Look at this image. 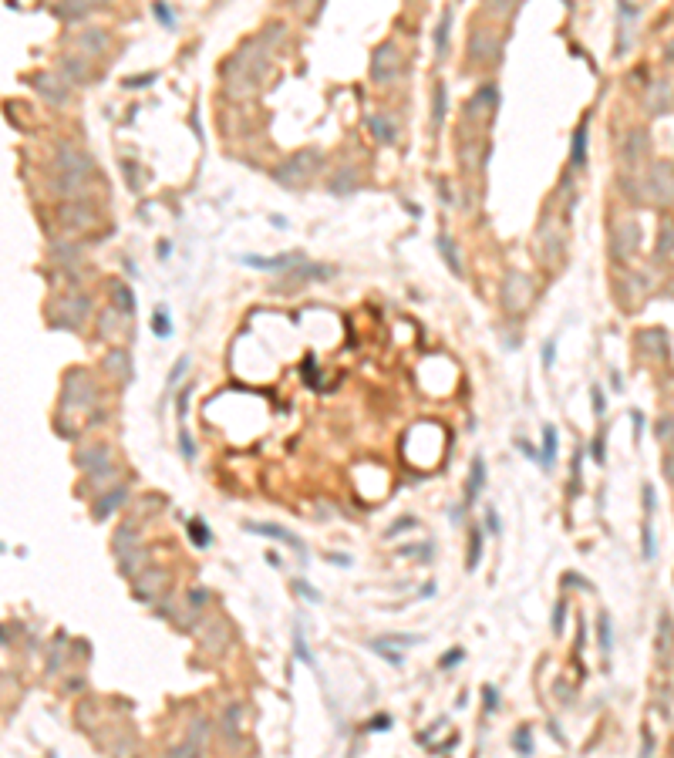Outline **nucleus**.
<instances>
[{
  "instance_id": "nucleus-32",
  "label": "nucleus",
  "mask_w": 674,
  "mask_h": 758,
  "mask_svg": "<svg viewBox=\"0 0 674 758\" xmlns=\"http://www.w3.org/2000/svg\"><path fill=\"white\" fill-rule=\"evenodd\" d=\"M236 718H239V705H233V708H230V711H226V721H223L226 728H223V732H226V738H233V741H239V728H236Z\"/></svg>"
},
{
  "instance_id": "nucleus-43",
  "label": "nucleus",
  "mask_w": 674,
  "mask_h": 758,
  "mask_svg": "<svg viewBox=\"0 0 674 758\" xmlns=\"http://www.w3.org/2000/svg\"><path fill=\"white\" fill-rule=\"evenodd\" d=\"M563 583H567V586H583V590H594V586H590L583 576H576V573H567V576H563Z\"/></svg>"
},
{
  "instance_id": "nucleus-25",
  "label": "nucleus",
  "mask_w": 674,
  "mask_h": 758,
  "mask_svg": "<svg viewBox=\"0 0 674 758\" xmlns=\"http://www.w3.org/2000/svg\"><path fill=\"white\" fill-rule=\"evenodd\" d=\"M596 634H600V647L610 651V647H614V624H610L607 613H600V627H596Z\"/></svg>"
},
{
  "instance_id": "nucleus-15",
  "label": "nucleus",
  "mask_w": 674,
  "mask_h": 758,
  "mask_svg": "<svg viewBox=\"0 0 674 758\" xmlns=\"http://www.w3.org/2000/svg\"><path fill=\"white\" fill-rule=\"evenodd\" d=\"M84 314H88V300L84 297H68L64 300V320L71 327H81L84 324Z\"/></svg>"
},
{
  "instance_id": "nucleus-6",
  "label": "nucleus",
  "mask_w": 674,
  "mask_h": 758,
  "mask_svg": "<svg viewBox=\"0 0 674 758\" xmlns=\"http://www.w3.org/2000/svg\"><path fill=\"white\" fill-rule=\"evenodd\" d=\"M246 533H257V536H273V539H280V543H286V546L293 549L300 560L307 556V549H304V543L293 536V533H286V529H280V526H273V523H246L243 526Z\"/></svg>"
},
{
  "instance_id": "nucleus-30",
  "label": "nucleus",
  "mask_w": 674,
  "mask_h": 758,
  "mask_svg": "<svg viewBox=\"0 0 674 758\" xmlns=\"http://www.w3.org/2000/svg\"><path fill=\"white\" fill-rule=\"evenodd\" d=\"M95 3H98V0H68L61 14H64V17H81V14H84V10H91Z\"/></svg>"
},
{
  "instance_id": "nucleus-48",
  "label": "nucleus",
  "mask_w": 674,
  "mask_h": 758,
  "mask_svg": "<svg viewBox=\"0 0 674 758\" xmlns=\"http://www.w3.org/2000/svg\"><path fill=\"white\" fill-rule=\"evenodd\" d=\"M486 529H489V533H499V519H495V509H486Z\"/></svg>"
},
{
  "instance_id": "nucleus-54",
  "label": "nucleus",
  "mask_w": 674,
  "mask_h": 758,
  "mask_svg": "<svg viewBox=\"0 0 674 758\" xmlns=\"http://www.w3.org/2000/svg\"><path fill=\"white\" fill-rule=\"evenodd\" d=\"M644 506H648V512L654 509V489L650 486H644Z\"/></svg>"
},
{
  "instance_id": "nucleus-55",
  "label": "nucleus",
  "mask_w": 674,
  "mask_h": 758,
  "mask_svg": "<svg viewBox=\"0 0 674 758\" xmlns=\"http://www.w3.org/2000/svg\"><path fill=\"white\" fill-rule=\"evenodd\" d=\"M664 57H668V61H674V41L668 44V48H664Z\"/></svg>"
},
{
  "instance_id": "nucleus-11",
  "label": "nucleus",
  "mask_w": 674,
  "mask_h": 758,
  "mask_svg": "<svg viewBox=\"0 0 674 758\" xmlns=\"http://www.w3.org/2000/svg\"><path fill=\"white\" fill-rule=\"evenodd\" d=\"M34 88H37V91H41V95H44V98L51 102V105H61V102H68V95H71V91H68L64 84L57 88V78H51V75H41V78H34Z\"/></svg>"
},
{
  "instance_id": "nucleus-45",
  "label": "nucleus",
  "mask_w": 674,
  "mask_h": 758,
  "mask_svg": "<svg viewBox=\"0 0 674 758\" xmlns=\"http://www.w3.org/2000/svg\"><path fill=\"white\" fill-rule=\"evenodd\" d=\"M516 445H519V448H522V452H526V459H533V462H540V452H536L533 445L526 442V438H516Z\"/></svg>"
},
{
  "instance_id": "nucleus-13",
  "label": "nucleus",
  "mask_w": 674,
  "mask_h": 758,
  "mask_svg": "<svg viewBox=\"0 0 674 758\" xmlns=\"http://www.w3.org/2000/svg\"><path fill=\"white\" fill-rule=\"evenodd\" d=\"M439 253H441V260L448 263V270H452L455 277H462V273H466V270H462V257H459V250H455L452 236H439Z\"/></svg>"
},
{
  "instance_id": "nucleus-39",
  "label": "nucleus",
  "mask_w": 674,
  "mask_h": 758,
  "mask_svg": "<svg viewBox=\"0 0 674 758\" xmlns=\"http://www.w3.org/2000/svg\"><path fill=\"white\" fill-rule=\"evenodd\" d=\"M388 725H391L388 714H378V718H371V721H367V728H371V732H385Z\"/></svg>"
},
{
  "instance_id": "nucleus-52",
  "label": "nucleus",
  "mask_w": 674,
  "mask_h": 758,
  "mask_svg": "<svg viewBox=\"0 0 674 758\" xmlns=\"http://www.w3.org/2000/svg\"><path fill=\"white\" fill-rule=\"evenodd\" d=\"M553 351H556L553 344H546V347H543V367H549V364H553V358H556Z\"/></svg>"
},
{
  "instance_id": "nucleus-12",
  "label": "nucleus",
  "mask_w": 674,
  "mask_h": 758,
  "mask_svg": "<svg viewBox=\"0 0 674 758\" xmlns=\"http://www.w3.org/2000/svg\"><path fill=\"white\" fill-rule=\"evenodd\" d=\"M122 502H125V486H118L115 492H108L104 499H98V502H95V509H91V516L102 523V519H108V516H111V512H115Z\"/></svg>"
},
{
  "instance_id": "nucleus-4",
  "label": "nucleus",
  "mask_w": 674,
  "mask_h": 758,
  "mask_svg": "<svg viewBox=\"0 0 674 758\" xmlns=\"http://www.w3.org/2000/svg\"><path fill=\"white\" fill-rule=\"evenodd\" d=\"M648 189H650V199H654L657 206H671L674 203V165L671 162H657V165L650 169Z\"/></svg>"
},
{
  "instance_id": "nucleus-44",
  "label": "nucleus",
  "mask_w": 674,
  "mask_h": 758,
  "mask_svg": "<svg viewBox=\"0 0 674 758\" xmlns=\"http://www.w3.org/2000/svg\"><path fill=\"white\" fill-rule=\"evenodd\" d=\"M189 603H192V607H199V603H209V590H199V586H196V590L189 593Z\"/></svg>"
},
{
  "instance_id": "nucleus-23",
  "label": "nucleus",
  "mask_w": 674,
  "mask_h": 758,
  "mask_svg": "<svg viewBox=\"0 0 674 758\" xmlns=\"http://www.w3.org/2000/svg\"><path fill=\"white\" fill-rule=\"evenodd\" d=\"M479 560H482V533H479V529H472V543H468L466 566H468V570H475V566H479Z\"/></svg>"
},
{
  "instance_id": "nucleus-24",
  "label": "nucleus",
  "mask_w": 674,
  "mask_h": 758,
  "mask_svg": "<svg viewBox=\"0 0 674 758\" xmlns=\"http://www.w3.org/2000/svg\"><path fill=\"white\" fill-rule=\"evenodd\" d=\"M115 539H118V543H115V549H118V553H129V549L135 546V526L125 523L118 533H115Z\"/></svg>"
},
{
  "instance_id": "nucleus-10",
  "label": "nucleus",
  "mask_w": 674,
  "mask_h": 758,
  "mask_svg": "<svg viewBox=\"0 0 674 758\" xmlns=\"http://www.w3.org/2000/svg\"><path fill=\"white\" fill-rule=\"evenodd\" d=\"M169 583V573H162V570H152V576L145 573L142 580H135V590H138V597L142 600H152V597H158V590Z\"/></svg>"
},
{
  "instance_id": "nucleus-7",
  "label": "nucleus",
  "mask_w": 674,
  "mask_h": 758,
  "mask_svg": "<svg viewBox=\"0 0 674 758\" xmlns=\"http://www.w3.org/2000/svg\"><path fill=\"white\" fill-rule=\"evenodd\" d=\"M671 654H674V624H671V613L661 610V617H657V657L671 660Z\"/></svg>"
},
{
  "instance_id": "nucleus-16",
  "label": "nucleus",
  "mask_w": 674,
  "mask_h": 758,
  "mask_svg": "<svg viewBox=\"0 0 674 758\" xmlns=\"http://www.w3.org/2000/svg\"><path fill=\"white\" fill-rule=\"evenodd\" d=\"M482 482H486V462H482V459H472V475H468V492H466L468 502H475V499H479V492H482Z\"/></svg>"
},
{
  "instance_id": "nucleus-41",
  "label": "nucleus",
  "mask_w": 674,
  "mask_h": 758,
  "mask_svg": "<svg viewBox=\"0 0 674 758\" xmlns=\"http://www.w3.org/2000/svg\"><path fill=\"white\" fill-rule=\"evenodd\" d=\"M489 7H493L495 14H509V10L516 7V0H489Z\"/></svg>"
},
{
  "instance_id": "nucleus-50",
  "label": "nucleus",
  "mask_w": 674,
  "mask_h": 758,
  "mask_svg": "<svg viewBox=\"0 0 674 758\" xmlns=\"http://www.w3.org/2000/svg\"><path fill=\"white\" fill-rule=\"evenodd\" d=\"M594 462H600V465L607 462V459H603V435H600V438L594 442Z\"/></svg>"
},
{
  "instance_id": "nucleus-46",
  "label": "nucleus",
  "mask_w": 674,
  "mask_h": 758,
  "mask_svg": "<svg viewBox=\"0 0 674 758\" xmlns=\"http://www.w3.org/2000/svg\"><path fill=\"white\" fill-rule=\"evenodd\" d=\"M297 657H300L304 664H311V667H313V657L307 654V647H304V637H300V634H297Z\"/></svg>"
},
{
  "instance_id": "nucleus-33",
  "label": "nucleus",
  "mask_w": 674,
  "mask_h": 758,
  "mask_svg": "<svg viewBox=\"0 0 674 758\" xmlns=\"http://www.w3.org/2000/svg\"><path fill=\"white\" fill-rule=\"evenodd\" d=\"M115 304L125 311V314H131L135 311V300H131V290L129 287H115Z\"/></svg>"
},
{
  "instance_id": "nucleus-40",
  "label": "nucleus",
  "mask_w": 674,
  "mask_h": 758,
  "mask_svg": "<svg viewBox=\"0 0 674 758\" xmlns=\"http://www.w3.org/2000/svg\"><path fill=\"white\" fill-rule=\"evenodd\" d=\"M179 445H182V455H185V459H192V455H196V448H192V438H189V432H179Z\"/></svg>"
},
{
  "instance_id": "nucleus-14",
  "label": "nucleus",
  "mask_w": 674,
  "mask_h": 758,
  "mask_svg": "<svg viewBox=\"0 0 674 758\" xmlns=\"http://www.w3.org/2000/svg\"><path fill=\"white\" fill-rule=\"evenodd\" d=\"M108 448L104 445H98V448H84V452H78V465L81 469H108Z\"/></svg>"
},
{
  "instance_id": "nucleus-19",
  "label": "nucleus",
  "mask_w": 674,
  "mask_h": 758,
  "mask_svg": "<svg viewBox=\"0 0 674 758\" xmlns=\"http://www.w3.org/2000/svg\"><path fill=\"white\" fill-rule=\"evenodd\" d=\"M570 162L576 165V169H583L587 165V122L576 129V135H573V152H570Z\"/></svg>"
},
{
  "instance_id": "nucleus-51",
  "label": "nucleus",
  "mask_w": 674,
  "mask_h": 758,
  "mask_svg": "<svg viewBox=\"0 0 674 758\" xmlns=\"http://www.w3.org/2000/svg\"><path fill=\"white\" fill-rule=\"evenodd\" d=\"M486 711H495V687H486Z\"/></svg>"
},
{
  "instance_id": "nucleus-8",
  "label": "nucleus",
  "mask_w": 674,
  "mask_h": 758,
  "mask_svg": "<svg viewBox=\"0 0 674 758\" xmlns=\"http://www.w3.org/2000/svg\"><path fill=\"white\" fill-rule=\"evenodd\" d=\"M199 640H203V647H206L209 654H219L226 644H230V630H226V624H223V620H212L209 634H206V630H199Z\"/></svg>"
},
{
  "instance_id": "nucleus-28",
  "label": "nucleus",
  "mask_w": 674,
  "mask_h": 758,
  "mask_svg": "<svg viewBox=\"0 0 674 758\" xmlns=\"http://www.w3.org/2000/svg\"><path fill=\"white\" fill-rule=\"evenodd\" d=\"M367 647H371V651H374V654H381V657H385L388 664H394V667H401V654H398V651H388V640H371Z\"/></svg>"
},
{
  "instance_id": "nucleus-18",
  "label": "nucleus",
  "mask_w": 674,
  "mask_h": 758,
  "mask_svg": "<svg viewBox=\"0 0 674 758\" xmlns=\"http://www.w3.org/2000/svg\"><path fill=\"white\" fill-rule=\"evenodd\" d=\"M648 152V131H630V138H627V145H623V158L630 162H637V158H644Z\"/></svg>"
},
{
  "instance_id": "nucleus-47",
  "label": "nucleus",
  "mask_w": 674,
  "mask_h": 758,
  "mask_svg": "<svg viewBox=\"0 0 674 758\" xmlns=\"http://www.w3.org/2000/svg\"><path fill=\"white\" fill-rule=\"evenodd\" d=\"M644 556H654V536H650V526H644Z\"/></svg>"
},
{
  "instance_id": "nucleus-20",
  "label": "nucleus",
  "mask_w": 674,
  "mask_h": 758,
  "mask_svg": "<svg viewBox=\"0 0 674 758\" xmlns=\"http://www.w3.org/2000/svg\"><path fill=\"white\" fill-rule=\"evenodd\" d=\"M243 263H250L257 270H286L293 257H243Z\"/></svg>"
},
{
  "instance_id": "nucleus-37",
  "label": "nucleus",
  "mask_w": 674,
  "mask_h": 758,
  "mask_svg": "<svg viewBox=\"0 0 674 758\" xmlns=\"http://www.w3.org/2000/svg\"><path fill=\"white\" fill-rule=\"evenodd\" d=\"M385 640H388V644H418L421 637H415V634H391Z\"/></svg>"
},
{
  "instance_id": "nucleus-17",
  "label": "nucleus",
  "mask_w": 674,
  "mask_h": 758,
  "mask_svg": "<svg viewBox=\"0 0 674 758\" xmlns=\"http://www.w3.org/2000/svg\"><path fill=\"white\" fill-rule=\"evenodd\" d=\"M553 462H556V428H553V425H546V428H543V452H540V465H543V469H553Z\"/></svg>"
},
{
  "instance_id": "nucleus-35",
  "label": "nucleus",
  "mask_w": 674,
  "mask_h": 758,
  "mask_svg": "<svg viewBox=\"0 0 674 758\" xmlns=\"http://www.w3.org/2000/svg\"><path fill=\"white\" fill-rule=\"evenodd\" d=\"M293 590H297V593H300V597H304V600H311V603H320V593H317V590H313L311 583H304V580H297V583H293Z\"/></svg>"
},
{
  "instance_id": "nucleus-1",
  "label": "nucleus",
  "mask_w": 674,
  "mask_h": 758,
  "mask_svg": "<svg viewBox=\"0 0 674 758\" xmlns=\"http://www.w3.org/2000/svg\"><path fill=\"white\" fill-rule=\"evenodd\" d=\"M95 405V385L84 371H71L64 381V412H88Z\"/></svg>"
},
{
  "instance_id": "nucleus-5",
  "label": "nucleus",
  "mask_w": 674,
  "mask_h": 758,
  "mask_svg": "<svg viewBox=\"0 0 674 758\" xmlns=\"http://www.w3.org/2000/svg\"><path fill=\"white\" fill-rule=\"evenodd\" d=\"M313 165H317V156L313 152H300V156L290 158L284 169H277V183H284L286 189H300L304 179L313 172Z\"/></svg>"
},
{
  "instance_id": "nucleus-53",
  "label": "nucleus",
  "mask_w": 674,
  "mask_h": 758,
  "mask_svg": "<svg viewBox=\"0 0 674 758\" xmlns=\"http://www.w3.org/2000/svg\"><path fill=\"white\" fill-rule=\"evenodd\" d=\"M594 412L603 415V394H600V388H594Z\"/></svg>"
},
{
  "instance_id": "nucleus-22",
  "label": "nucleus",
  "mask_w": 674,
  "mask_h": 758,
  "mask_svg": "<svg viewBox=\"0 0 674 758\" xmlns=\"http://www.w3.org/2000/svg\"><path fill=\"white\" fill-rule=\"evenodd\" d=\"M189 536H192V543H196V546H212V533H209V526L203 523V519H192V523H189Z\"/></svg>"
},
{
  "instance_id": "nucleus-9",
  "label": "nucleus",
  "mask_w": 674,
  "mask_h": 758,
  "mask_svg": "<svg viewBox=\"0 0 674 758\" xmlns=\"http://www.w3.org/2000/svg\"><path fill=\"white\" fill-rule=\"evenodd\" d=\"M674 102V88L668 81H661V84H654L648 91V111L650 115H661V111H668Z\"/></svg>"
},
{
  "instance_id": "nucleus-3",
  "label": "nucleus",
  "mask_w": 674,
  "mask_h": 758,
  "mask_svg": "<svg viewBox=\"0 0 674 758\" xmlns=\"http://www.w3.org/2000/svg\"><path fill=\"white\" fill-rule=\"evenodd\" d=\"M529 300H533V284H529V277L526 273H506V280H502V307L506 311H526L529 307Z\"/></svg>"
},
{
  "instance_id": "nucleus-36",
  "label": "nucleus",
  "mask_w": 674,
  "mask_h": 758,
  "mask_svg": "<svg viewBox=\"0 0 674 758\" xmlns=\"http://www.w3.org/2000/svg\"><path fill=\"white\" fill-rule=\"evenodd\" d=\"M64 75H68V78H84L88 71H84V64H81V61H75V57H64Z\"/></svg>"
},
{
  "instance_id": "nucleus-29",
  "label": "nucleus",
  "mask_w": 674,
  "mask_h": 758,
  "mask_svg": "<svg viewBox=\"0 0 674 758\" xmlns=\"http://www.w3.org/2000/svg\"><path fill=\"white\" fill-rule=\"evenodd\" d=\"M448 24H452V14L441 17L439 34H435V51H439V57H445V48H448Z\"/></svg>"
},
{
  "instance_id": "nucleus-49",
  "label": "nucleus",
  "mask_w": 674,
  "mask_h": 758,
  "mask_svg": "<svg viewBox=\"0 0 674 758\" xmlns=\"http://www.w3.org/2000/svg\"><path fill=\"white\" fill-rule=\"evenodd\" d=\"M459 660H462V651H452L448 657H441V667H455Z\"/></svg>"
},
{
  "instance_id": "nucleus-42",
  "label": "nucleus",
  "mask_w": 674,
  "mask_h": 758,
  "mask_svg": "<svg viewBox=\"0 0 674 758\" xmlns=\"http://www.w3.org/2000/svg\"><path fill=\"white\" fill-rule=\"evenodd\" d=\"M152 327H156V334H158V338H165V334H169V320H165V314H162V311H158V314H156V320H152Z\"/></svg>"
},
{
  "instance_id": "nucleus-2",
  "label": "nucleus",
  "mask_w": 674,
  "mask_h": 758,
  "mask_svg": "<svg viewBox=\"0 0 674 758\" xmlns=\"http://www.w3.org/2000/svg\"><path fill=\"white\" fill-rule=\"evenodd\" d=\"M405 71V61H401V51L394 44H381L378 51L371 54V78L378 84H388V81L401 78Z\"/></svg>"
},
{
  "instance_id": "nucleus-21",
  "label": "nucleus",
  "mask_w": 674,
  "mask_h": 758,
  "mask_svg": "<svg viewBox=\"0 0 674 758\" xmlns=\"http://www.w3.org/2000/svg\"><path fill=\"white\" fill-rule=\"evenodd\" d=\"M674 253V219L661 223V233H657V257H671Z\"/></svg>"
},
{
  "instance_id": "nucleus-26",
  "label": "nucleus",
  "mask_w": 674,
  "mask_h": 758,
  "mask_svg": "<svg viewBox=\"0 0 674 758\" xmlns=\"http://www.w3.org/2000/svg\"><path fill=\"white\" fill-rule=\"evenodd\" d=\"M367 125L374 129V135H378L381 142H394V125H388L385 118H378V115H371V118H367Z\"/></svg>"
},
{
  "instance_id": "nucleus-38",
  "label": "nucleus",
  "mask_w": 674,
  "mask_h": 758,
  "mask_svg": "<svg viewBox=\"0 0 674 758\" xmlns=\"http://www.w3.org/2000/svg\"><path fill=\"white\" fill-rule=\"evenodd\" d=\"M563 613H567V600L556 603V620H553V634H563Z\"/></svg>"
},
{
  "instance_id": "nucleus-34",
  "label": "nucleus",
  "mask_w": 674,
  "mask_h": 758,
  "mask_svg": "<svg viewBox=\"0 0 674 758\" xmlns=\"http://www.w3.org/2000/svg\"><path fill=\"white\" fill-rule=\"evenodd\" d=\"M84 44H88V48H95V51L102 54L104 48H108V37H104L102 30H88V34H84Z\"/></svg>"
},
{
  "instance_id": "nucleus-31",
  "label": "nucleus",
  "mask_w": 674,
  "mask_h": 758,
  "mask_svg": "<svg viewBox=\"0 0 674 758\" xmlns=\"http://www.w3.org/2000/svg\"><path fill=\"white\" fill-rule=\"evenodd\" d=\"M445 105H448V95H445V84H439L435 88V111H432L435 125H441V118H445Z\"/></svg>"
},
{
  "instance_id": "nucleus-27",
  "label": "nucleus",
  "mask_w": 674,
  "mask_h": 758,
  "mask_svg": "<svg viewBox=\"0 0 674 758\" xmlns=\"http://www.w3.org/2000/svg\"><path fill=\"white\" fill-rule=\"evenodd\" d=\"M513 748H516L519 755H533V732L529 728H519L513 734Z\"/></svg>"
}]
</instances>
